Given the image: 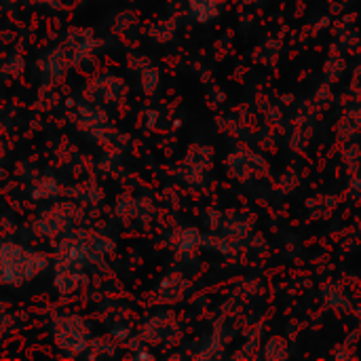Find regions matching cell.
I'll list each match as a JSON object with an SVG mask.
<instances>
[{
	"label": "cell",
	"instance_id": "cell-1",
	"mask_svg": "<svg viewBox=\"0 0 361 361\" xmlns=\"http://www.w3.org/2000/svg\"><path fill=\"white\" fill-rule=\"evenodd\" d=\"M0 250H2V241H0Z\"/></svg>",
	"mask_w": 361,
	"mask_h": 361
}]
</instances>
